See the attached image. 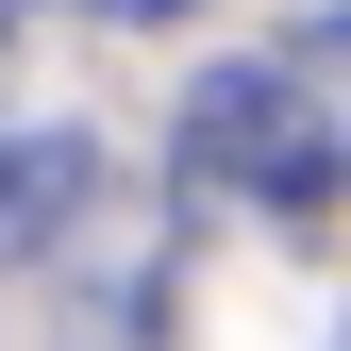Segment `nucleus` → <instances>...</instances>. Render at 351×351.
<instances>
[{"label":"nucleus","instance_id":"1","mask_svg":"<svg viewBox=\"0 0 351 351\" xmlns=\"http://www.w3.org/2000/svg\"><path fill=\"white\" fill-rule=\"evenodd\" d=\"M184 184H234V201H268V217H318V201H351V134L301 101V67H201Z\"/></svg>","mask_w":351,"mask_h":351},{"label":"nucleus","instance_id":"2","mask_svg":"<svg viewBox=\"0 0 351 351\" xmlns=\"http://www.w3.org/2000/svg\"><path fill=\"white\" fill-rule=\"evenodd\" d=\"M84 217V134H0V268H34Z\"/></svg>","mask_w":351,"mask_h":351},{"label":"nucleus","instance_id":"3","mask_svg":"<svg viewBox=\"0 0 351 351\" xmlns=\"http://www.w3.org/2000/svg\"><path fill=\"white\" fill-rule=\"evenodd\" d=\"M84 17H117V34H151V17H184V0H84Z\"/></svg>","mask_w":351,"mask_h":351}]
</instances>
